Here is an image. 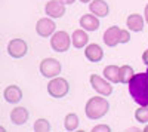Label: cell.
Returning <instances> with one entry per match:
<instances>
[{
	"mask_svg": "<svg viewBox=\"0 0 148 132\" xmlns=\"http://www.w3.org/2000/svg\"><path fill=\"white\" fill-rule=\"evenodd\" d=\"M61 2H62L64 5H73L74 2H76V0H61Z\"/></svg>",
	"mask_w": 148,
	"mask_h": 132,
	"instance_id": "27",
	"label": "cell"
},
{
	"mask_svg": "<svg viewBox=\"0 0 148 132\" xmlns=\"http://www.w3.org/2000/svg\"><path fill=\"white\" fill-rule=\"evenodd\" d=\"M27 52H28V45L24 39H12L8 43V54L12 58L15 59L24 58L27 55Z\"/></svg>",
	"mask_w": 148,
	"mask_h": 132,
	"instance_id": "7",
	"label": "cell"
},
{
	"mask_svg": "<svg viewBox=\"0 0 148 132\" xmlns=\"http://www.w3.org/2000/svg\"><path fill=\"white\" fill-rule=\"evenodd\" d=\"M84 56L90 63H101L104 58V49L98 43H90L84 47Z\"/></svg>",
	"mask_w": 148,
	"mask_h": 132,
	"instance_id": "11",
	"label": "cell"
},
{
	"mask_svg": "<svg viewBox=\"0 0 148 132\" xmlns=\"http://www.w3.org/2000/svg\"><path fill=\"white\" fill-rule=\"evenodd\" d=\"M79 22H80V27L84 28L86 31H96L98 28H99V25H101L99 18H98L96 15H93V14H86V15H83V16L79 19Z\"/></svg>",
	"mask_w": 148,
	"mask_h": 132,
	"instance_id": "13",
	"label": "cell"
},
{
	"mask_svg": "<svg viewBox=\"0 0 148 132\" xmlns=\"http://www.w3.org/2000/svg\"><path fill=\"white\" fill-rule=\"evenodd\" d=\"M34 132H49L51 131V122L47 119H37L34 122V126H33Z\"/></svg>",
	"mask_w": 148,
	"mask_h": 132,
	"instance_id": "22",
	"label": "cell"
},
{
	"mask_svg": "<svg viewBox=\"0 0 148 132\" xmlns=\"http://www.w3.org/2000/svg\"><path fill=\"white\" fill-rule=\"evenodd\" d=\"M89 10L98 18H104L110 14V6L105 0H92L89 3Z\"/></svg>",
	"mask_w": 148,
	"mask_h": 132,
	"instance_id": "12",
	"label": "cell"
},
{
	"mask_svg": "<svg viewBox=\"0 0 148 132\" xmlns=\"http://www.w3.org/2000/svg\"><path fill=\"white\" fill-rule=\"evenodd\" d=\"M28 117H30V113L25 107H15V109L10 111V120L16 126L24 125L28 120Z\"/></svg>",
	"mask_w": 148,
	"mask_h": 132,
	"instance_id": "15",
	"label": "cell"
},
{
	"mask_svg": "<svg viewBox=\"0 0 148 132\" xmlns=\"http://www.w3.org/2000/svg\"><path fill=\"white\" fill-rule=\"evenodd\" d=\"M36 31L40 37H52L53 33L56 31V24L51 16L49 18H40L36 24Z\"/></svg>",
	"mask_w": 148,
	"mask_h": 132,
	"instance_id": "8",
	"label": "cell"
},
{
	"mask_svg": "<svg viewBox=\"0 0 148 132\" xmlns=\"http://www.w3.org/2000/svg\"><path fill=\"white\" fill-rule=\"evenodd\" d=\"M130 42V33L127 30H121L120 33V43H127Z\"/></svg>",
	"mask_w": 148,
	"mask_h": 132,
	"instance_id": "24",
	"label": "cell"
},
{
	"mask_svg": "<svg viewBox=\"0 0 148 132\" xmlns=\"http://www.w3.org/2000/svg\"><path fill=\"white\" fill-rule=\"evenodd\" d=\"M119 71H120L119 65H107L104 68V77H107V80H110L111 83H120Z\"/></svg>",
	"mask_w": 148,
	"mask_h": 132,
	"instance_id": "19",
	"label": "cell"
},
{
	"mask_svg": "<svg viewBox=\"0 0 148 132\" xmlns=\"http://www.w3.org/2000/svg\"><path fill=\"white\" fill-rule=\"evenodd\" d=\"M70 92V83L64 77H52L47 83V94L52 98H64Z\"/></svg>",
	"mask_w": 148,
	"mask_h": 132,
	"instance_id": "3",
	"label": "cell"
},
{
	"mask_svg": "<svg viewBox=\"0 0 148 132\" xmlns=\"http://www.w3.org/2000/svg\"><path fill=\"white\" fill-rule=\"evenodd\" d=\"M90 86L102 97H110L113 94V86H111V82L98 76V74H90Z\"/></svg>",
	"mask_w": 148,
	"mask_h": 132,
	"instance_id": "6",
	"label": "cell"
},
{
	"mask_svg": "<svg viewBox=\"0 0 148 132\" xmlns=\"http://www.w3.org/2000/svg\"><path fill=\"white\" fill-rule=\"evenodd\" d=\"M120 33H121V28L119 25H111L108 27L105 31H104V43L108 46V47H114L120 43Z\"/></svg>",
	"mask_w": 148,
	"mask_h": 132,
	"instance_id": "10",
	"label": "cell"
},
{
	"mask_svg": "<svg viewBox=\"0 0 148 132\" xmlns=\"http://www.w3.org/2000/svg\"><path fill=\"white\" fill-rule=\"evenodd\" d=\"M3 97L10 104H18L22 100V89L19 86H16V85H9L3 91Z\"/></svg>",
	"mask_w": 148,
	"mask_h": 132,
	"instance_id": "14",
	"label": "cell"
},
{
	"mask_svg": "<svg viewBox=\"0 0 148 132\" xmlns=\"http://www.w3.org/2000/svg\"><path fill=\"white\" fill-rule=\"evenodd\" d=\"M144 132H148V125H147V126L144 128Z\"/></svg>",
	"mask_w": 148,
	"mask_h": 132,
	"instance_id": "29",
	"label": "cell"
},
{
	"mask_svg": "<svg viewBox=\"0 0 148 132\" xmlns=\"http://www.w3.org/2000/svg\"><path fill=\"white\" fill-rule=\"evenodd\" d=\"M135 76L133 68L130 65H121L120 71H119V80L120 83H125V85H129V82L132 80V77Z\"/></svg>",
	"mask_w": 148,
	"mask_h": 132,
	"instance_id": "20",
	"label": "cell"
},
{
	"mask_svg": "<svg viewBox=\"0 0 148 132\" xmlns=\"http://www.w3.org/2000/svg\"><path fill=\"white\" fill-rule=\"evenodd\" d=\"M126 25L130 31H142L144 30V25H145V18H142V15L139 14H130L126 19Z\"/></svg>",
	"mask_w": 148,
	"mask_h": 132,
	"instance_id": "17",
	"label": "cell"
},
{
	"mask_svg": "<svg viewBox=\"0 0 148 132\" xmlns=\"http://www.w3.org/2000/svg\"><path fill=\"white\" fill-rule=\"evenodd\" d=\"M79 125H80L79 123V116L76 113H68L65 116V119H64V128H65V131L74 132V131H77Z\"/></svg>",
	"mask_w": 148,
	"mask_h": 132,
	"instance_id": "18",
	"label": "cell"
},
{
	"mask_svg": "<svg viewBox=\"0 0 148 132\" xmlns=\"http://www.w3.org/2000/svg\"><path fill=\"white\" fill-rule=\"evenodd\" d=\"M61 70H62V65L56 58H45L40 61V74L43 77H56L59 76Z\"/></svg>",
	"mask_w": 148,
	"mask_h": 132,
	"instance_id": "5",
	"label": "cell"
},
{
	"mask_svg": "<svg viewBox=\"0 0 148 132\" xmlns=\"http://www.w3.org/2000/svg\"><path fill=\"white\" fill-rule=\"evenodd\" d=\"M129 95L138 105H148V73H138L129 82Z\"/></svg>",
	"mask_w": 148,
	"mask_h": 132,
	"instance_id": "1",
	"label": "cell"
},
{
	"mask_svg": "<svg viewBox=\"0 0 148 132\" xmlns=\"http://www.w3.org/2000/svg\"><path fill=\"white\" fill-rule=\"evenodd\" d=\"M147 73H148V68H147Z\"/></svg>",
	"mask_w": 148,
	"mask_h": 132,
	"instance_id": "30",
	"label": "cell"
},
{
	"mask_svg": "<svg viewBox=\"0 0 148 132\" xmlns=\"http://www.w3.org/2000/svg\"><path fill=\"white\" fill-rule=\"evenodd\" d=\"M144 18H145V22L148 24V3L145 5V9H144Z\"/></svg>",
	"mask_w": 148,
	"mask_h": 132,
	"instance_id": "26",
	"label": "cell"
},
{
	"mask_svg": "<svg viewBox=\"0 0 148 132\" xmlns=\"http://www.w3.org/2000/svg\"><path fill=\"white\" fill-rule=\"evenodd\" d=\"M45 12L51 18H62L65 15V5L61 0H49L45 6Z\"/></svg>",
	"mask_w": 148,
	"mask_h": 132,
	"instance_id": "9",
	"label": "cell"
},
{
	"mask_svg": "<svg viewBox=\"0 0 148 132\" xmlns=\"http://www.w3.org/2000/svg\"><path fill=\"white\" fill-rule=\"evenodd\" d=\"M70 45H73L71 37H70V34L67 31H64V30L55 31L53 36L51 37V46H52V49L55 52H59V54L67 52L70 49Z\"/></svg>",
	"mask_w": 148,
	"mask_h": 132,
	"instance_id": "4",
	"label": "cell"
},
{
	"mask_svg": "<svg viewBox=\"0 0 148 132\" xmlns=\"http://www.w3.org/2000/svg\"><path fill=\"white\" fill-rule=\"evenodd\" d=\"M142 61H144V64H145V65H148V49L142 54Z\"/></svg>",
	"mask_w": 148,
	"mask_h": 132,
	"instance_id": "25",
	"label": "cell"
},
{
	"mask_svg": "<svg viewBox=\"0 0 148 132\" xmlns=\"http://www.w3.org/2000/svg\"><path fill=\"white\" fill-rule=\"evenodd\" d=\"M110 131H111V128H110L108 125H105V123L96 125V126L92 128V132H110Z\"/></svg>",
	"mask_w": 148,
	"mask_h": 132,
	"instance_id": "23",
	"label": "cell"
},
{
	"mask_svg": "<svg viewBox=\"0 0 148 132\" xmlns=\"http://www.w3.org/2000/svg\"><path fill=\"white\" fill-rule=\"evenodd\" d=\"M80 2H82V3H90L92 0H80Z\"/></svg>",
	"mask_w": 148,
	"mask_h": 132,
	"instance_id": "28",
	"label": "cell"
},
{
	"mask_svg": "<svg viewBox=\"0 0 148 132\" xmlns=\"http://www.w3.org/2000/svg\"><path fill=\"white\" fill-rule=\"evenodd\" d=\"M110 110V102L107 101L105 97H92L84 107V113L90 120H96V119L104 117Z\"/></svg>",
	"mask_w": 148,
	"mask_h": 132,
	"instance_id": "2",
	"label": "cell"
},
{
	"mask_svg": "<svg viewBox=\"0 0 148 132\" xmlns=\"http://www.w3.org/2000/svg\"><path fill=\"white\" fill-rule=\"evenodd\" d=\"M71 42H73V46L76 47V49H83V47L88 46L89 36H88V33H86L84 28L74 30L73 34H71Z\"/></svg>",
	"mask_w": 148,
	"mask_h": 132,
	"instance_id": "16",
	"label": "cell"
},
{
	"mask_svg": "<svg viewBox=\"0 0 148 132\" xmlns=\"http://www.w3.org/2000/svg\"><path fill=\"white\" fill-rule=\"evenodd\" d=\"M135 119L138 123H148V105H139L135 111Z\"/></svg>",
	"mask_w": 148,
	"mask_h": 132,
	"instance_id": "21",
	"label": "cell"
}]
</instances>
